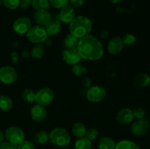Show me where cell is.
Segmentation results:
<instances>
[{"label": "cell", "mask_w": 150, "mask_h": 149, "mask_svg": "<svg viewBox=\"0 0 150 149\" xmlns=\"http://www.w3.org/2000/svg\"><path fill=\"white\" fill-rule=\"evenodd\" d=\"M50 140L49 134L45 131H39L34 136V141L36 144L43 145Z\"/></svg>", "instance_id": "23"}, {"label": "cell", "mask_w": 150, "mask_h": 149, "mask_svg": "<svg viewBox=\"0 0 150 149\" xmlns=\"http://www.w3.org/2000/svg\"><path fill=\"white\" fill-rule=\"evenodd\" d=\"M0 149H18V146L9 142H2L0 143Z\"/></svg>", "instance_id": "36"}, {"label": "cell", "mask_w": 150, "mask_h": 149, "mask_svg": "<svg viewBox=\"0 0 150 149\" xmlns=\"http://www.w3.org/2000/svg\"><path fill=\"white\" fill-rule=\"evenodd\" d=\"M116 118L120 124L127 125L130 124L134 118L133 110L130 108H122L117 112Z\"/></svg>", "instance_id": "14"}, {"label": "cell", "mask_w": 150, "mask_h": 149, "mask_svg": "<svg viewBox=\"0 0 150 149\" xmlns=\"http://www.w3.org/2000/svg\"><path fill=\"white\" fill-rule=\"evenodd\" d=\"M26 34L28 40L35 44L42 43L48 36L45 28L39 25L32 26Z\"/></svg>", "instance_id": "4"}, {"label": "cell", "mask_w": 150, "mask_h": 149, "mask_svg": "<svg viewBox=\"0 0 150 149\" xmlns=\"http://www.w3.org/2000/svg\"><path fill=\"white\" fill-rule=\"evenodd\" d=\"M50 140L53 144L59 147H64L70 142V135L68 131L62 127H57L49 133Z\"/></svg>", "instance_id": "3"}, {"label": "cell", "mask_w": 150, "mask_h": 149, "mask_svg": "<svg viewBox=\"0 0 150 149\" xmlns=\"http://www.w3.org/2000/svg\"><path fill=\"white\" fill-rule=\"evenodd\" d=\"M13 107V100L9 96L6 95H1L0 96V109L2 111H10L11 110Z\"/></svg>", "instance_id": "22"}, {"label": "cell", "mask_w": 150, "mask_h": 149, "mask_svg": "<svg viewBox=\"0 0 150 149\" xmlns=\"http://www.w3.org/2000/svg\"><path fill=\"white\" fill-rule=\"evenodd\" d=\"M45 29L48 36H54V35L58 34L62 29L61 22L57 19H54V20L52 19L45 26Z\"/></svg>", "instance_id": "17"}, {"label": "cell", "mask_w": 150, "mask_h": 149, "mask_svg": "<svg viewBox=\"0 0 150 149\" xmlns=\"http://www.w3.org/2000/svg\"><path fill=\"white\" fill-rule=\"evenodd\" d=\"M32 4V0H20V6L21 8L26 9L30 7Z\"/></svg>", "instance_id": "37"}, {"label": "cell", "mask_w": 150, "mask_h": 149, "mask_svg": "<svg viewBox=\"0 0 150 149\" xmlns=\"http://www.w3.org/2000/svg\"><path fill=\"white\" fill-rule=\"evenodd\" d=\"M134 83L138 87H147L150 85V76L146 73H139L135 77Z\"/></svg>", "instance_id": "18"}, {"label": "cell", "mask_w": 150, "mask_h": 149, "mask_svg": "<svg viewBox=\"0 0 150 149\" xmlns=\"http://www.w3.org/2000/svg\"><path fill=\"white\" fill-rule=\"evenodd\" d=\"M72 72H73V74L77 77H81V76L84 75L87 72V69L86 67H84L82 64H79V63L75 65H73L72 67Z\"/></svg>", "instance_id": "29"}, {"label": "cell", "mask_w": 150, "mask_h": 149, "mask_svg": "<svg viewBox=\"0 0 150 149\" xmlns=\"http://www.w3.org/2000/svg\"><path fill=\"white\" fill-rule=\"evenodd\" d=\"M106 96V91L100 85L92 86L86 91V97L91 102L97 103L103 100Z\"/></svg>", "instance_id": "7"}, {"label": "cell", "mask_w": 150, "mask_h": 149, "mask_svg": "<svg viewBox=\"0 0 150 149\" xmlns=\"http://www.w3.org/2000/svg\"><path fill=\"white\" fill-rule=\"evenodd\" d=\"M92 142L86 137H80L75 143V149H91Z\"/></svg>", "instance_id": "26"}, {"label": "cell", "mask_w": 150, "mask_h": 149, "mask_svg": "<svg viewBox=\"0 0 150 149\" xmlns=\"http://www.w3.org/2000/svg\"><path fill=\"white\" fill-rule=\"evenodd\" d=\"M114 149H140V148L134 142L123 140L116 144Z\"/></svg>", "instance_id": "24"}, {"label": "cell", "mask_w": 150, "mask_h": 149, "mask_svg": "<svg viewBox=\"0 0 150 149\" xmlns=\"http://www.w3.org/2000/svg\"><path fill=\"white\" fill-rule=\"evenodd\" d=\"M79 38L76 37L71 34H69L64 39V46L65 49H77L79 43Z\"/></svg>", "instance_id": "19"}, {"label": "cell", "mask_w": 150, "mask_h": 149, "mask_svg": "<svg viewBox=\"0 0 150 149\" xmlns=\"http://www.w3.org/2000/svg\"><path fill=\"white\" fill-rule=\"evenodd\" d=\"M2 1L4 5L10 10L18 8L20 4V0H2Z\"/></svg>", "instance_id": "32"}, {"label": "cell", "mask_w": 150, "mask_h": 149, "mask_svg": "<svg viewBox=\"0 0 150 149\" xmlns=\"http://www.w3.org/2000/svg\"><path fill=\"white\" fill-rule=\"evenodd\" d=\"M10 58H11V61L13 64H17L18 61V55L16 52H13L10 54Z\"/></svg>", "instance_id": "40"}, {"label": "cell", "mask_w": 150, "mask_h": 149, "mask_svg": "<svg viewBox=\"0 0 150 149\" xmlns=\"http://www.w3.org/2000/svg\"><path fill=\"white\" fill-rule=\"evenodd\" d=\"M73 7H80L83 5L84 0H69Z\"/></svg>", "instance_id": "38"}, {"label": "cell", "mask_w": 150, "mask_h": 149, "mask_svg": "<svg viewBox=\"0 0 150 149\" xmlns=\"http://www.w3.org/2000/svg\"><path fill=\"white\" fill-rule=\"evenodd\" d=\"M4 138H5V137H4V133L2 131H1V130H0V143H1L2 142H4Z\"/></svg>", "instance_id": "42"}, {"label": "cell", "mask_w": 150, "mask_h": 149, "mask_svg": "<svg viewBox=\"0 0 150 149\" xmlns=\"http://www.w3.org/2000/svg\"><path fill=\"white\" fill-rule=\"evenodd\" d=\"M150 127L149 121L145 118L138 119L133 123L130 129L133 134L137 137H141L146 134Z\"/></svg>", "instance_id": "10"}, {"label": "cell", "mask_w": 150, "mask_h": 149, "mask_svg": "<svg viewBox=\"0 0 150 149\" xmlns=\"http://www.w3.org/2000/svg\"><path fill=\"white\" fill-rule=\"evenodd\" d=\"M86 130L87 129H86V126L81 122L75 123L72 127V132L73 135L76 136L78 138L85 137Z\"/></svg>", "instance_id": "20"}, {"label": "cell", "mask_w": 150, "mask_h": 149, "mask_svg": "<svg viewBox=\"0 0 150 149\" xmlns=\"http://www.w3.org/2000/svg\"><path fill=\"white\" fill-rule=\"evenodd\" d=\"M92 30V20L86 16H76L70 23V34L79 39L89 34Z\"/></svg>", "instance_id": "2"}, {"label": "cell", "mask_w": 150, "mask_h": 149, "mask_svg": "<svg viewBox=\"0 0 150 149\" xmlns=\"http://www.w3.org/2000/svg\"><path fill=\"white\" fill-rule=\"evenodd\" d=\"M109 1L114 3V4H118V3H120L121 1H122L123 0H109Z\"/></svg>", "instance_id": "44"}, {"label": "cell", "mask_w": 150, "mask_h": 149, "mask_svg": "<svg viewBox=\"0 0 150 149\" xmlns=\"http://www.w3.org/2000/svg\"><path fill=\"white\" fill-rule=\"evenodd\" d=\"M18 73L10 66H4L0 68V82L4 84H12L17 80Z\"/></svg>", "instance_id": "8"}, {"label": "cell", "mask_w": 150, "mask_h": 149, "mask_svg": "<svg viewBox=\"0 0 150 149\" xmlns=\"http://www.w3.org/2000/svg\"><path fill=\"white\" fill-rule=\"evenodd\" d=\"M0 96H1V94H0Z\"/></svg>", "instance_id": "45"}, {"label": "cell", "mask_w": 150, "mask_h": 149, "mask_svg": "<svg viewBox=\"0 0 150 149\" xmlns=\"http://www.w3.org/2000/svg\"><path fill=\"white\" fill-rule=\"evenodd\" d=\"M4 137L7 142L18 145L23 140H24L25 134L23 130L19 127H10L6 129L4 132Z\"/></svg>", "instance_id": "5"}, {"label": "cell", "mask_w": 150, "mask_h": 149, "mask_svg": "<svg viewBox=\"0 0 150 149\" xmlns=\"http://www.w3.org/2000/svg\"><path fill=\"white\" fill-rule=\"evenodd\" d=\"M54 99V91L48 87L40 89L35 94V102L38 105L42 106H47L51 104Z\"/></svg>", "instance_id": "6"}, {"label": "cell", "mask_w": 150, "mask_h": 149, "mask_svg": "<svg viewBox=\"0 0 150 149\" xmlns=\"http://www.w3.org/2000/svg\"><path fill=\"white\" fill-rule=\"evenodd\" d=\"M32 6L36 11L39 10H48L49 9V0H32Z\"/></svg>", "instance_id": "25"}, {"label": "cell", "mask_w": 150, "mask_h": 149, "mask_svg": "<svg viewBox=\"0 0 150 149\" xmlns=\"http://www.w3.org/2000/svg\"><path fill=\"white\" fill-rule=\"evenodd\" d=\"M18 149H35L34 143L29 140H23L19 145H18Z\"/></svg>", "instance_id": "35"}, {"label": "cell", "mask_w": 150, "mask_h": 149, "mask_svg": "<svg viewBox=\"0 0 150 149\" xmlns=\"http://www.w3.org/2000/svg\"><path fill=\"white\" fill-rule=\"evenodd\" d=\"M133 113L134 118L137 120L142 119V118H144L146 115V110L142 108H137L133 110Z\"/></svg>", "instance_id": "34"}, {"label": "cell", "mask_w": 150, "mask_h": 149, "mask_svg": "<svg viewBox=\"0 0 150 149\" xmlns=\"http://www.w3.org/2000/svg\"><path fill=\"white\" fill-rule=\"evenodd\" d=\"M116 143L112 138L103 137L99 140L98 144V149H114Z\"/></svg>", "instance_id": "21"}, {"label": "cell", "mask_w": 150, "mask_h": 149, "mask_svg": "<svg viewBox=\"0 0 150 149\" xmlns=\"http://www.w3.org/2000/svg\"><path fill=\"white\" fill-rule=\"evenodd\" d=\"M125 45L123 43L122 39L120 37H114L111 38L108 43V51L111 54H118L122 51Z\"/></svg>", "instance_id": "15"}, {"label": "cell", "mask_w": 150, "mask_h": 149, "mask_svg": "<svg viewBox=\"0 0 150 149\" xmlns=\"http://www.w3.org/2000/svg\"><path fill=\"white\" fill-rule=\"evenodd\" d=\"M32 27L31 20L27 17L18 18L13 23V30L16 34L20 35L26 34Z\"/></svg>", "instance_id": "9"}, {"label": "cell", "mask_w": 150, "mask_h": 149, "mask_svg": "<svg viewBox=\"0 0 150 149\" xmlns=\"http://www.w3.org/2000/svg\"><path fill=\"white\" fill-rule=\"evenodd\" d=\"M123 41V43L126 46H132L134 45L136 42V37L133 34L127 33L123 36L122 38Z\"/></svg>", "instance_id": "30"}, {"label": "cell", "mask_w": 150, "mask_h": 149, "mask_svg": "<svg viewBox=\"0 0 150 149\" xmlns=\"http://www.w3.org/2000/svg\"><path fill=\"white\" fill-rule=\"evenodd\" d=\"M0 68H1V67H0Z\"/></svg>", "instance_id": "46"}, {"label": "cell", "mask_w": 150, "mask_h": 149, "mask_svg": "<svg viewBox=\"0 0 150 149\" xmlns=\"http://www.w3.org/2000/svg\"><path fill=\"white\" fill-rule=\"evenodd\" d=\"M35 23L41 26H46L51 20L52 17L48 10H39L36 11L33 15Z\"/></svg>", "instance_id": "16"}, {"label": "cell", "mask_w": 150, "mask_h": 149, "mask_svg": "<svg viewBox=\"0 0 150 149\" xmlns=\"http://www.w3.org/2000/svg\"><path fill=\"white\" fill-rule=\"evenodd\" d=\"M22 57H23V58H29V56H31L30 55V52H28L27 51H24L23 53H22Z\"/></svg>", "instance_id": "41"}, {"label": "cell", "mask_w": 150, "mask_h": 149, "mask_svg": "<svg viewBox=\"0 0 150 149\" xmlns=\"http://www.w3.org/2000/svg\"><path fill=\"white\" fill-rule=\"evenodd\" d=\"M50 4L56 9H61L69 4V0H49Z\"/></svg>", "instance_id": "33"}, {"label": "cell", "mask_w": 150, "mask_h": 149, "mask_svg": "<svg viewBox=\"0 0 150 149\" xmlns=\"http://www.w3.org/2000/svg\"><path fill=\"white\" fill-rule=\"evenodd\" d=\"M30 113L32 119L38 123L42 122L47 118V110L45 108L38 104L32 107Z\"/></svg>", "instance_id": "13"}, {"label": "cell", "mask_w": 150, "mask_h": 149, "mask_svg": "<svg viewBox=\"0 0 150 149\" xmlns=\"http://www.w3.org/2000/svg\"><path fill=\"white\" fill-rule=\"evenodd\" d=\"M98 134H99V132H98L97 129L90 128L89 129L86 130L85 137H86L87 139H89V140L92 142V141H94V140H95L97 138H98Z\"/></svg>", "instance_id": "31"}, {"label": "cell", "mask_w": 150, "mask_h": 149, "mask_svg": "<svg viewBox=\"0 0 150 149\" xmlns=\"http://www.w3.org/2000/svg\"><path fill=\"white\" fill-rule=\"evenodd\" d=\"M62 56L63 61L67 64L72 66L79 63L81 59L77 49H64Z\"/></svg>", "instance_id": "12"}, {"label": "cell", "mask_w": 150, "mask_h": 149, "mask_svg": "<svg viewBox=\"0 0 150 149\" xmlns=\"http://www.w3.org/2000/svg\"><path fill=\"white\" fill-rule=\"evenodd\" d=\"M30 55L34 58H42L44 55V45L40 43L36 44L31 50Z\"/></svg>", "instance_id": "27"}, {"label": "cell", "mask_w": 150, "mask_h": 149, "mask_svg": "<svg viewBox=\"0 0 150 149\" xmlns=\"http://www.w3.org/2000/svg\"><path fill=\"white\" fill-rule=\"evenodd\" d=\"M76 18V12L74 7L71 4H67L62 8L60 9V12L58 15L59 21L64 23H70V22Z\"/></svg>", "instance_id": "11"}, {"label": "cell", "mask_w": 150, "mask_h": 149, "mask_svg": "<svg viewBox=\"0 0 150 149\" xmlns=\"http://www.w3.org/2000/svg\"><path fill=\"white\" fill-rule=\"evenodd\" d=\"M35 94L33 90L30 89H26L23 92H22V98L23 100L28 103H32L35 102Z\"/></svg>", "instance_id": "28"}, {"label": "cell", "mask_w": 150, "mask_h": 149, "mask_svg": "<svg viewBox=\"0 0 150 149\" xmlns=\"http://www.w3.org/2000/svg\"><path fill=\"white\" fill-rule=\"evenodd\" d=\"M77 51L81 58L90 61L100 59L104 53L101 42L92 34H88L79 39Z\"/></svg>", "instance_id": "1"}, {"label": "cell", "mask_w": 150, "mask_h": 149, "mask_svg": "<svg viewBox=\"0 0 150 149\" xmlns=\"http://www.w3.org/2000/svg\"><path fill=\"white\" fill-rule=\"evenodd\" d=\"M108 35V32L107 31H103L101 33V37L102 38H106Z\"/></svg>", "instance_id": "43"}, {"label": "cell", "mask_w": 150, "mask_h": 149, "mask_svg": "<svg viewBox=\"0 0 150 149\" xmlns=\"http://www.w3.org/2000/svg\"><path fill=\"white\" fill-rule=\"evenodd\" d=\"M82 84L84 87L86 88H90L92 86V81L89 77H84L82 80Z\"/></svg>", "instance_id": "39"}]
</instances>
